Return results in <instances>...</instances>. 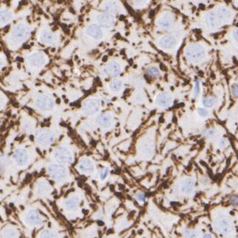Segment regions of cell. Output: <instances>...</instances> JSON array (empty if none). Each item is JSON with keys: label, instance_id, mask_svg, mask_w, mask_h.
<instances>
[{"label": "cell", "instance_id": "28", "mask_svg": "<svg viewBox=\"0 0 238 238\" xmlns=\"http://www.w3.org/2000/svg\"><path fill=\"white\" fill-rule=\"evenodd\" d=\"M116 37H117V39H120L121 38V36L119 34V33H117V35H116Z\"/></svg>", "mask_w": 238, "mask_h": 238}, {"label": "cell", "instance_id": "2", "mask_svg": "<svg viewBox=\"0 0 238 238\" xmlns=\"http://www.w3.org/2000/svg\"><path fill=\"white\" fill-rule=\"evenodd\" d=\"M28 223H30L32 225H39L41 223V220L38 216V214H37V212L35 211H32L30 212L28 214V217H27Z\"/></svg>", "mask_w": 238, "mask_h": 238}, {"label": "cell", "instance_id": "11", "mask_svg": "<svg viewBox=\"0 0 238 238\" xmlns=\"http://www.w3.org/2000/svg\"><path fill=\"white\" fill-rule=\"evenodd\" d=\"M200 93V84L199 82H197L196 86H195V96L199 95Z\"/></svg>", "mask_w": 238, "mask_h": 238}, {"label": "cell", "instance_id": "22", "mask_svg": "<svg viewBox=\"0 0 238 238\" xmlns=\"http://www.w3.org/2000/svg\"><path fill=\"white\" fill-rule=\"evenodd\" d=\"M68 64H69V65H71V66H73V65H74V64H73L72 62H71V60H69L68 62Z\"/></svg>", "mask_w": 238, "mask_h": 238}, {"label": "cell", "instance_id": "33", "mask_svg": "<svg viewBox=\"0 0 238 238\" xmlns=\"http://www.w3.org/2000/svg\"><path fill=\"white\" fill-rule=\"evenodd\" d=\"M30 140H32V141L33 140V136H30Z\"/></svg>", "mask_w": 238, "mask_h": 238}, {"label": "cell", "instance_id": "39", "mask_svg": "<svg viewBox=\"0 0 238 238\" xmlns=\"http://www.w3.org/2000/svg\"><path fill=\"white\" fill-rule=\"evenodd\" d=\"M37 85H40V83H37Z\"/></svg>", "mask_w": 238, "mask_h": 238}, {"label": "cell", "instance_id": "10", "mask_svg": "<svg viewBox=\"0 0 238 238\" xmlns=\"http://www.w3.org/2000/svg\"><path fill=\"white\" fill-rule=\"evenodd\" d=\"M198 113H199V114H200V115L203 116V117H205V116H207V114H208V111H207L205 109L203 108L198 109Z\"/></svg>", "mask_w": 238, "mask_h": 238}, {"label": "cell", "instance_id": "15", "mask_svg": "<svg viewBox=\"0 0 238 238\" xmlns=\"http://www.w3.org/2000/svg\"><path fill=\"white\" fill-rule=\"evenodd\" d=\"M30 178H31V176H30V174H27V176H26V178H25V182H29V181H30Z\"/></svg>", "mask_w": 238, "mask_h": 238}, {"label": "cell", "instance_id": "34", "mask_svg": "<svg viewBox=\"0 0 238 238\" xmlns=\"http://www.w3.org/2000/svg\"><path fill=\"white\" fill-rule=\"evenodd\" d=\"M111 191L114 190V185H111Z\"/></svg>", "mask_w": 238, "mask_h": 238}, {"label": "cell", "instance_id": "1", "mask_svg": "<svg viewBox=\"0 0 238 238\" xmlns=\"http://www.w3.org/2000/svg\"><path fill=\"white\" fill-rule=\"evenodd\" d=\"M203 53L204 51L203 48L200 47V45L190 46L186 51V54L189 60L193 61L199 60L203 56Z\"/></svg>", "mask_w": 238, "mask_h": 238}, {"label": "cell", "instance_id": "30", "mask_svg": "<svg viewBox=\"0 0 238 238\" xmlns=\"http://www.w3.org/2000/svg\"><path fill=\"white\" fill-rule=\"evenodd\" d=\"M95 143H96V142H94V141H93V140L91 141V145H92L93 146H95Z\"/></svg>", "mask_w": 238, "mask_h": 238}, {"label": "cell", "instance_id": "14", "mask_svg": "<svg viewBox=\"0 0 238 238\" xmlns=\"http://www.w3.org/2000/svg\"><path fill=\"white\" fill-rule=\"evenodd\" d=\"M234 38H235L236 40H237V42H238V30H236V31L234 32Z\"/></svg>", "mask_w": 238, "mask_h": 238}, {"label": "cell", "instance_id": "20", "mask_svg": "<svg viewBox=\"0 0 238 238\" xmlns=\"http://www.w3.org/2000/svg\"><path fill=\"white\" fill-rule=\"evenodd\" d=\"M119 189H121V190H122V189H125L124 185H119Z\"/></svg>", "mask_w": 238, "mask_h": 238}, {"label": "cell", "instance_id": "3", "mask_svg": "<svg viewBox=\"0 0 238 238\" xmlns=\"http://www.w3.org/2000/svg\"><path fill=\"white\" fill-rule=\"evenodd\" d=\"M162 42H163V43H162L163 47L171 48L174 45L175 40L173 37H166V38H165L163 39V41H162Z\"/></svg>", "mask_w": 238, "mask_h": 238}, {"label": "cell", "instance_id": "31", "mask_svg": "<svg viewBox=\"0 0 238 238\" xmlns=\"http://www.w3.org/2000/svg\"><path fill=\"white\" fill-rule=\"evenodd\" d=\"M203 238H212V237H211V235H205Z\"/></svg>", "mask_w": 238, "mask_h": 238}, {"label": "cell", "instance_id": "26", "mask_svg": "<svg viewBox=\"0 0 238 238\" xmlns=\"http://www.w3.org/2000/svg\"><path fill=\"white\" fill-rule=\"evenodd\" d=\"M107 57H107V56H105V57H103V62H106Z\"/></svg>", "mask_w": 238, "mask_h": 238}, {"label": "cell", "instance_id": "32", "mask_svg": "<svg viewBox=\"0 0 238 238\" xmlns=\"http://www.w3.org/2000/svg\"><path fill=\"white\" fill-rule=\"evenodd\" d=\"M113 232V230L112 229H109L108 231V234H111V232Z\"/></svg>", "mask_w": 238, "mask_h": 238}, {"label": "cell", "instance_id": "12", "mask_svg": "<svg viewBox=\"0 0 238 238\" xmlns=\"http://www.w3.org/2000/svg\"><path fill=\"white\" fill-rule=\"evenodd\" d=\"M85 190L87 191V192L88 193V194H91V189L90 187H89L88 185H85Z\"/></svg>", "mask_w": 238, "mask_h": 238}, {"label": "cell", "instance_id": "9", "mask_svg": "<svg viewBox=\"0 0 238 238\" xmlns=\"http://www.w3.org/2000/svg\"><path fill=\"white\" fill-rule=\"evenodd\" d=\"M70 204H71V207H70V209H72V208H74V207H76V204H77V201H76V199H71L70 200L68 201V203L67 205H69Z\"/></svg>", "mask_w": 238, "mask_h": 238}, {"label": "cell", "instance_id": "19", "mask_svg": "<svg viewBox=\"0 0 238 238\" xmlns=\"http://www.w3.org/2000/svg\"><path fill=\"white\" fill-rule=\"evenodd\" d=\"M116 194H117V196L119 197V198L123 197V195H122V194H119V193H116Z\"/></svg>", "mask_w": 238, "mask_h": 238}, {"label": "cell", "instance_id": "24", "mask_svg": "<svg viewBox=\"0 0 238 238\" xmlns=\"http://www.w3.org/2000/svg\"><path fill=\"white\" fill-rule=\"evenodd\" d=\"M65 33H67V34H69V33H70V30L68 29V30L65 29Z\"/></svg>", "mask_w": 238, "mask_h": 238}, {"label": "cell", "instance_id": "27", "mask_svg": "<svg viewBox=\"0 0 238 238\" xmlns=\"http://www.w3.org/2000/svg\"><path fill=\"white\" fill-rule=\"evenodd\" d=\"M82 212H83L84 214H85V215H87L88 213V211H86V210H83V211H82Z\"/></svg>", "mask_w": 238, "mask_h": 238}, {"label": "cell", "instance_id": "37", "mask_svg": "<svg viewBox=\"0 0 238 238\" xmlns=\"http://www.w3.org/2000/svg\"><path fill=\"white\" fill-rule=\"evenodd\" d=\"M10 207H14V204H13V203H10Z\"/></svg>", "mask_w": 238, "mask_h": 238}, {"label": "cell", "instance_id": "25", "mask_svg": "<svg viewBox=\"0 0 238 238\" xmlns=\"http://www.w3.org/2000/svg\"><path fill=\"white\" fill-rule=\"evenodd\" d=\"M78 185L80 186V187H82V183L81 181H80L78 182Z\"/></svg>", "mask_w": 238, "mask_h": 238}, {"label": "cell", "instance_id": "18", "mask_svg": "<svg viewBox=\"0 0 238 238\" xmlns=\"http://www.w3.org/2000/svg\"><path fill=\"white\" fill-rule=\"evenodd\" d=\"M61 26L63 28L64 30H65V28H67V25H65V24H61Z\"/></svg>", "mask_w": 238, "mask_h": 238}, {"label": "cell", "instance_id": "29", "mask_svg": "<svg viewBox=\"0 0 238 238\" xmlns=\"http://www.w3.org/2000/svg\"><path fill=\"white\" fill-rule=\"evenodd\" d=\"M17 60H20V62H23V59L22 58H20V57H18Z\"/></svg>", "mask_w": 238, "mask_h": 238}, {"label": "cell", "instance_id": "23", "mask_svg": "<svg viewBox=\"0 0 238 238\" xmlns=\"http://www.w3.org/2000/svg\"><path fill=\"white\" fill-rule=\"evenodd\" d=\"M6 212H7V214H10V213H11V211H10V209H7V210H6Z\"/></svg>", "mask_w": 238, "mask_h": 238}, {"label": "cell", "instance_id": "35", "mask_svg": "<svg viewBox=\"0 0 238 238\" xmlns=\"http://www.w3.org/2000/svg\"><path fill=\"white\" fill-rule=\"evenodd\" d=\"M60 99H57V103H58V104H59V103H60Z\"/></svg>", "mask_w": 238, "mask_h": 238}, {"label": "cell", "instance_id": "5", "mask_svg": "<svg viewBox=\"0 0 238 238\" xmlns=\"http://www.w3.org/2000/svg\"><path fill=\"white\" fill-rule=\"evenodd\" d=\"M148 73H149V74L152 76H158L159 75H160L158 70L155 68H151L148 70Z\"/></svg>", "mask_w": 238, "mask_h": 238}, {"label": "cell", "instance_id": "21", "mask_svg": "<svg viewBox=\"0 0 238 238\" xmlns=\"http://www.w3.org/2000/svg\"><path fill=\"white\" fill-rule=\"evenodd\" d=\"M69 10H70V11H71V12H72L73 14H75V11H74V9H72V8H69Z\"/></svg>", "mask_w": 238, "mask_h": 238}, {"label": "cell", "instance_id": "13", "mask_svg": "<svg viewBox=\"0 0 238 238\" xmlns=\"http://www.w3.org/2000/svg\"><path fill=\"white\" fill-rule=\"evenodd\" d=\"M137 199H138L139 200H141V201H144V200H145V195H143V194H139L138 196H137Z\"/></svg>", "mask_w": 238, "mask_h": 238}, {"label": "cell", "instance_id": "16", "mask_svg": "<svg viewBox=\"0 0 238 238\" xmlns=\"http://www.w3.org/2000/svg\"><path fill=\"white\" fill-rule=\"evenodd\" d=\"M97 224L99 225H104V223H103V222L101 221V220H98L97 221Z\"/></svg>", "mask_w": 238, "mask_h": 238}, {"label": "cell", "instance_id": "17", "mask_svg": "<svg viewBox=\"0 0 238 238\" xmlns=\"http://www.w3.org/2000/svg\"><path fill=\"white\" fill-rule=\"evenodd\" d=\"M13 106L17 108V107L19 106V104H18V103H17V102H15V103H13Z\"/></svg>", "mask_w": 238, "mask_h": 238}, {"label": "cell", "instance_id": "7", "mask_svg": "<svg viewBox=\"0 0 238 238\" xmlns=\"http://www.w3.org/2000/svg\"><path fill=\"white\" fill-rule=\"evenodd\" d=\"M231 204L233 206H237L238 205V197L237 196H232L230 197L229 200Z\"/></svg>", "mask_w": 238, "mask_h": 238}, {"label": "cell", "instance_id": "4", "mask_svg": "<svg viewBox=\"0 0 238 238\" xmlns=\"http://www.w3.org/2000/svg\"><path fill=\"white\" fill-rule=\"evenodd\" d=\"M203 103L205 106L212 107L215 103V100L213 98H209V99H204L203 100Z\"/></svg>", "mask_w": 238, "mask_h": 238}, {"label": "cell", "instance_id": "8", "mask_svg": "<svg viewBox=\"0 0 238 238\" xmlns=\"http://www.w3.org/2000/svg\"><path fill=\"white\" fill-rule=\"evenodd\" d=\"M232 94L235 96L238 97V85H233L232 86Z\"/></svg>", "mask_w": 238, "mask_h": 238}, {"label": "cell", "instance_id": "36", "mask_svg": "<svg viewBox=\"0 0 238 238\" xmlns=\"http://www.w3.org/2000/svg\"><path fill=\"white\" fill-rule=\"evenodd\" d=\"M37 151H38V153L39 154H41V152L39 151V150L38 149V148H37Z\"/></svg>", "mask_w": 238, "mask_h": 238}, {"label": "cell", "instance_id": "6", "mask_svg": "<svg viewBox=\"0 0 238 238\" xmlns=\"http://www.w3.org/2000/svg\"><path fill=\"white\" fill-rule=\"evenodd\" d=\"M41 238H56V237H55L54 234L51 233V232H48V231H45L44 233L42 234Z\"/></svg>", "mask_w": 238, "mask_h": 238}, {"label": "cell", "instance_id": "38", "mask_svg": "<svg viewBox=\"0 0 238 238\" xmlns=\"http://www.w3.org/2000/svg\"><path fill=\"white\" fill-rule=\"evenodd\" d=\"M41 126H42V127H44L45 126V124H44V123H42V124H41Z\"/></svg>", "mask_w": 238, "mask_h": 238}]
</instances>
